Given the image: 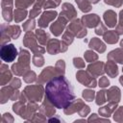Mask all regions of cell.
Instances as JSON below:
<instances>
[{
  "instance_id": "obj_1",
  "label": "cell",
  "mask_w": 123,
  "mask_h": 123,
  "mask_svg": "<svg viewBox=\"0 0 123 123\" xmlns=\"http://www.w3.org/2000/svg\"><path fill=\"white\" fill-rule=\"evenodd\" d=\"M45 95V98L58 109L67 108L75 98L71 84L62 75L51 79L47 83Z\"/></svg>"
},
{
  "instance_id": "obj_2",
  "label": "cell",
  "mask_w": 123,
  "mask_h": 123,
  "mask_svg": "<svg viewBox=\"0 0 123 123\" xmlns=\"http://www.w3.org/2000/svg\"><path fill=\"white\" fill-rule=\"evenodd\" d=\"M0 54H1V59L4 62H12L15 59V57L17 56V51L13 44H8L2 46Z\"/></svg>"
},
{
  "instance_id": "obj_3",
  "label": "cell",
  "mask_w": 123,
  "mask_h": 123,
  "mask_svg": "<svg viewBox=\"0 0 123 123\" xmlns=\"http://www.w3.org/2000/svg\"><path fill=\"white\" fill-rule=\"evenodd\" d=\"M68 30L79 37H83L86 35V28H84V24L78 19L71 22V24L68 27Z\"/></svg>"
},
{
  "instance_id": "obj_4",
  "label": "cell",
  "mask_w": 123,
  "mask_h": 123,
  "mask_svg": "<svg viewBox=\"0 0 123 123\" xmlns=\"http://www.w3.org/2000/svg\"><path fill=\"white\" fill-rule=\"evenodd\" d=\"M77 79L80 83H82L83 85L86 86H90V87H94L96 86V81L94 78H92L91 76H89L86 72L80 70L77 73Z\"/></svg>"
},
{
  "instance_id": "obj_5",
  "label": "cell",
  "mask_w": 123,
  "mask_h": 123,
  "mask_svg": "<svg viewBox=\"0 0 123 123\" xmlns=\"http://www.w3.org/2000/svg\"><path fill=\"white\" fill-rule=\"evenodd\" d=\"M66 21H67V19H66L64 16L60 15V17L58 18V20H57L56 22H54V23L51 25V27H50L51 32H52L55 36H60V35L62 34V30H63L65 24H66Z\"/></svg>"
},
{
  "instance_id": "obj_6",
  "label": "cell",
  "mask_w": 123,
  "mask_h": 123,
  "mask_svg": "<svg viewBox=\"0 0 123 123\" xmlns=\"http://www.w3.org/2000/svg\"><path fill=\"white\" fill-rule=\"evenodd\" d=\"M55 73L61 74L60 71L57 69V67L54 68V67L49 66V67L45 68V69L42 71V73L40 74V76H39V78H38V80H37V83H38V82H39V83H44V82L48 81L49 79H51V78L54 77V74H55Z\"/></svg>"
},
{
  "instance_id": "obj_7",
  "label": "cell",
  "mask_w": 123,
  "mask_h": 123,
  "mask_svg": "<svg viewBox=\"0 0 123 123\" xmlns=\"http://www.w3.org/2000/svg\"><path fill=\"white\" fill-rule=\"evenodd\" d=\"M57 16V12L55 11H48L45 12L44 13H42L39 21H38V25L42 28H45L48 26V23L50 21H52L55 17Z\"/></svg>"
},
{
  "instance_id": "obj_8",
  "label": "cell",
  "mask_w": 123,
  "mask_h": 123,
  "mask_svg": "<svg viewBox=\"0 0 123 123\" xmlns=\"http://www.w3.org/2000/svg\"><path fill=\"white\" fill-rule=\"evenodd\" d=\"M82 21H83V24L86 25L87 27H95L96 25H98L101 21H100V18L97 14H87V15H85L83 16L82 18Z\"/></svg>"
},
{
  "instance_id": "obj_9",
  "label": "cell",
  "mask_w": 123,
  "mask_h": 123,
  "mask_svg": "<svg viewBox=\"0 0 123 123\" xmlns=\"http://www.w3.org/2000/svg\"><path fill=\"white\" fill-rule=\"evenodd\" d=\"M61 15L64 16L68 20V19H72L76 15V12L71 4L65 3L62 5V12H61Z\"/></svg>"
},
{
  "instance_id": "obj_10",
  "label": "cell",
  "mask_w": 123,
  "mask_h": 123,
  "mask_svg": "<svg viewBox=\"0 0 123 123\" xmlns=\"http://www.w3.org/2000/svg\"><path fill=\"white\" fill-rule=\"evenodd\" d=\"M103 67H104V63L101 62H94L92 64H89L88 67H87V70L93 76H98V75L104 73V68Z\"/></svg>"
},
{
  "instance_id": "obj_11",
  "label": "cell",
  "mask_w": 123,
  "mask_h": 123,
  "mask_svg": "<svg viewBox=\"0 0 123 123\" xmlns=\"http://www.w3.org/2000/svg\"><path fill=\"white\" fill-rule=\"evenodd\" d=\"M107 97L108 100L112 102V103H117L119 102L120 99V90L118 87L116 86H112L109 89V91H107Z\"/></svg>"
},
{
  "instance_id": "obj_12",
  "label": "cell",
  "mask_w": 123,
  "mask_h": 123,
  "mask_svg": "<svg viewBox=\"0 0 123 123\" xmlns=\"http://www.w3.org/2000/svg\"><path fill=\"white\" fill-rule=\"evenodd\" d=\"M104 19H105V22L106 24L109 26V27H114L115 24H116V13L110 10V11H107L105 13H104Z\"/></svg>"
},
{
  "instance_id": "obj_13",
  "label": "cell",
  "mask_w": 123,
  "mask_h": 123,
  "mask_svg": "<svg viewBox=\"0 0 123 123\" xmlns=\"http://www.w3.org/2000/svg\"><path fill=\"white\" fill-rule=\"evenodd\" d=\"M24 43L25 45H27L28 47H30L35 53H36V49H38V46H37V42H36V39H35V37L32 33H28L25 37V39H24ZM38 50H44L43 48H39Z\"/></svg>"
},
{
  "instance_id": "obj_14",
  "label": "cell",
  "mask_w": 123,
  "mask_h": 123,
  "mask_svg": "<svg viewBox=\"0 0 123 123\" xmlns=\"http://www.w3.org/2000/svg\"><path fill=\"white\" fill-rule=\"evenodd\" d=\"M108 59L111 60V61H115L120 63H123V51L120 49L113 50L108 55Z\"/></svg>"
},
{
  "instance_id": "obj_15",
  "label": "cell",
  "mask_w": 123,
  "mask_h": 123,
  "mask_svg": "<svg viewBox=\"0 0 123 123\" xmlns=\"http://www.w3.org/2000/svg\"><path fill=\"white\" fill-rule=\"evenodd\" d=\"M89 47H90V48H93V49H95V50H97L98 52H104L105 49H106L105 44H104L99 38H97V37H94V38H92V39L90 40V42H89Z\"/></svg>"
},
{
  "instance_id": "obj_16",
  "label": "cell",
  "mask_w": 123,
  "mask_h": 123,
  "mask_svg": "<svg viewBox=\"0 0 123 123\" xmlns=\"http://www.w3.org/2000/svg\"><path fill=\"white\" fill-rule=\"evenodd\" d=\"M60 46V41L58 39H52L49 41L48 46H47V51L50 54H57L58 52L61 51Z\"/></svg>"
},
{
  "instance_id": "obj_17",
  "label": "cell",
  "mask_w": 123,
  "mask_h": 123,
  "mask_svg": "<svg viewBox=\"0 0 123 123\" xmlns=\"http://www.w3.org/2000/svg\"><path fill=\"white\" fill-rule=\"evenodd\" d=\"M104 39L109 43H115L118 40V34L115 31H108L104 34Z\"/></svg>"
},
{
  "instance_id": "obj_18",
  "label": "cell",
  "mask_w": 123,
  "mask_h": 123,
  "mask_svg": "<svg viewBox=\"0 0 123 123\" xmlns=\"http://www.w3.org/2000/svg\"><path fill=\"white\" fill-rule=\"evenodd\" d=\"M107 73L111 76V77H115L118 74V70H117V66L116 64L113 62V61H109L107 63Z\"/></svg>"
},
{
  "instance_id": "obj_19",
  "label": "cell",
  "mask_w": 123,
  "mask_h": 123,
  "mask_svg": "<svg viewBox=\"0 0 123 123\" xmlns=\"http://www.w3.org/2000/svg\"><path fill=\"white\" fill-rule=\"evenodd\" d=\"M75 1H76V3L79 5V8H80V10H81L82 12H86L90 11L91 6H90V3H89L87 0H75Z\"/></svg>"
},
{
  "instance_id": "obj_20",
  "label": "cell",
  "mask_w": 123,
  "mask_h": 123,
  "mask_svg": "<svg viewBox=\"0 0 123 123\" xmlns=\"http://www.w3.org/2000/svg\"><path fill=\"white\" fill-rule=\"evenodd\" d=\"M37 39L41 44H46V41L49 38L48 34H46L43 30H37Z\"/></svg>"
},
{
  "instance_id": "obj_21",
  "label": "cell",
  "mask_w": 123,
  "mask_h": 123,
  "mask_svg": "<svg viewBox=\"0 0 123 123\" xmlns=\"http://www.w3.org/2000/svg\"><path fill=\"white\" fill-rule=\"evenodd\" d=\"M114 105H116L115 103H112V104H110L109 106H106V107H103L102 109H100L99 110V113H101L103 116H110L109 114L115 109V108H112V109H111V107H113Z\"/></svg>"
},
{
  "instance_id": "obj_22",
  "label": "cell",
  "mask_w": 123,
  "mask_h": 123,
  "mask_svg": "<svg viewBox=\"0 0 123 123\" xmlns=\"http://www.w3.org/2000/svg\"><path fill=\"white\" fill-rule=\"evenodd\" d=\"M106 94H107V91H105V90H101L98 92V94L96 96V104L97 105H102L107 101Z\"/></svg>"
},
{
  "instance_id": "obj_23",
  "label": "cell",
  "mask_w": 123,
  "mask_h": 123,
  "mask_svg": "<svg viewBox=\"0 0 123 123\" xmlns=\"http://www.w3.org/2000/svg\"><path fill=\"white\" fill-rule=\"evenodd\" d=\"M33 62L37 66H41L43 64V62H44V60H43V58H42V56L40 54H36L34 56V58H33Z\"/></svg>"
},
{
  "instance_id": "obj_24",
  "label": "cell",
  "mask_w": 123,
  "mask_h": 123,
  "mask_svg": "<svg viewBox=\"0 0 123 123\" xmlns=\"http://www.w3.org/2000/svg\"><path fill=\"white\" fill-rule=\"evenodd\" d=\"M15 14L17 15H14V18L16 21H20L22 19H24L26 17V14H27V12L25 10H17L15 12Z\"/></svg>"
},
{
  "instance_id": "obj_25",
  "label": "cell",
  "mask_w": 123,
  "mask_h": 123,
  "mask_svg": "<svg viewBox=\"0 0 123 123\" xmlns=\"http://www.w3.org/2000/svg\"><path fill=\"white\" fill-rule=\"evenodd\" d=\"M83 96H84V98H85L86 101H92L93 98H94V91L89 90V89L84 90V91H83Z\"/></svg>"
},
{
  "instance_id": "obj_26",
  "label": "cell",
  "mask_w": 123,
  "mask_h": 123,
  "mask_svg": "<svg viewBox=\"0 0 123 123\" xmlns=\"http://www.w3.org/2000/svg\"><path fill=\"white\" fill-rule=\"evenodd\" d=\"M85 59L87 62H93L94 60H97V55L92 51H86L85 54Z\"/></svg>"
},
{
  "instance_id": "obj_27",
  "label": "cell",
  "mask_w": 123,
  "mask_h": 123,
  "mask_svg": "<svg viewBox=\"0 0 123 123\" xmlns=\"http://www.w3.org/2000/svg\"><path fill=\"white\" fill-rule=\"evenodd\" d=\"M61 0H48L45 4H44V9H50V8H54L56 6H58L60 4Z\"/></svg>"
},
{
  "instance_id": "obj_28",
  "label": "cell",
  "mask_w": 123,
  "mask_h": 123,
  "mask_svg": "<svg viewBox=\"0 0 123 123\" xmlns=\"http://www.w3.org/2000/svg\"><path fill=\"white\" fill-rule=\"evenodd\" d=\"M116 33L118 35L123 34V11L120 12V20H119V24L116 27Z\"/></svg>"
},
{
  "instance_id": "obj_29",
  "label": "cell",
  "mask_w": 123,
  "mask_h": 123,
  "mask_svg": "<svg viewBox=\"0 0 123 123\" xmlns=\"http://www.w3.org/2000/svg\"><path fill=\"white\" fill-rule=\"evenodd\" d=\"M72 41H73V35L69 30H67V32L63 36V42H66V44H69Z\"/></svg>"
},
{
  "instance_id": "obj_30",
  "label": "cell",
  "mask_w": 123,
  "mask_h": 123,
  "mask_svg": "<svg viewBox=\"0 0 123 123\" xmlns=\"http://www.w3.org/2000/svg\"><path fill=\"white\" fill-rule=\"evenodd\" d=\"M33 2H34V0H17L16 1V5L17 6H21L23 8H26L27 6H30Z\"/></svg>"
},
{
  "instance_id": "obj_31",
  "label": "cell",
  "mask_w": 123,
  "mask_h": 123,
  "mask_svg": "<svg viewBox=\"0 0 123 123\" xmlns=\"http://www.w3.org/2000/svg\"><path fill=\"white\" fill-rule=\"evenodd\" d=\"M73 62H74V65L77 68H83L85 66V62H84V61L81 58H75L73 60Z\"/></svg>"
},
{
  "instance_id": "obj_32",
  "label": "cell",
  "mask_w": 123,
  "mask_h": 123,
  "mask_svg": "<svg viewBox=\"0 0 123 123\" xmlns=\"http://www.w3.org/2000/svg\"><path fill=\"white\" fill-rule=\"evenodd\" d=\"M25 76H26V77H29V78H25V81H26L27 83L33 82V81H35V79H36V74H35V72H33V71H29L28 74L25 75Z\"/></svg>"
},
{
  "instance_id": "obj_33",
  "label": "cell",
  "mask_w": 123,
  "mask_h": 123,
  "mask_svg": "<svg viewBox=\"0 0 123 123\" xmlns=\"http://www.w3.org/2000/svg\"><path fill=\"white\" fill-rule=\"evenodd\" d=\"M105 3L115 6V7H120L122 4V0H105Z\"/></svg>"
},
{
  "instance_id": "obj_34",
  "label": "cell",
  "mask_w": 123,
  "mask_h": 123,
  "mask_svg": "<svg viewBox=\"0 0 123 123\" xmlns=\"http://www.w3.org/2000/svg\"><path fill=\"white\" fill-rule=\"evenodd\" d=\"M105 31H106V27L100 22V23H99V27L95 29V33H96L97 35H104V34H105Z\"/></svg>"
},
{
  "instance_id": "obj_35",
  "label": "cell",
  "mask_w": 123,
  "mask_h": 123,
  "mask_svg": "<svg viewBox=\"0 0 123 123\" xmlns=\"http://www.w3.org/2000/svg\"><path fill=\"white\" fill-rule=\"evenodd\" d=\"M110 84L109 80L106 78V77H102L100 80H99V86H102V87H105V86H108Z\"/></svg>"
},
{
  "instance_id": "obj_36",
  "label": "cell",
  "mask_w": 123,
  "mask_h": 123,
  "mask_svg": "<svg viewBox=\"0 0 123 123\" xmlns=\"http://www.w3.org/2000/svg\"><path fill=\"white\" fill-rule=\"evenodd\" d=\"M35 27V21L32 19H30V20H28L26 23H25V25H24V28L25 29H27V30H30V29H33Z\"/></svg>"
},
{
  "instance_id": "obj_37",
  "label": "cell",
  "mask_w": 123,
  "mask_h": 123,
  "mask_svg": "<svg viewBox=\"0 0 123 123\" xmlns=\"http://www.w3.org/2000/svg\"><path fill=\"white\" fill-rule=\"evenodd\" d=\"M119 81H120V83H121V84L123 85V76H122V77L120 78V80H119Z\"/></svg>"
},
{
  "instance_id": "obj_38",
  "label": "cell",
  "mask_w": 123,
  "mask_h": 123,
  "mask_svg": "<svg viewBox=\"0 0 123 123\" xmlns=\"http://www.w3.org/2000/svg\"><path fill=\"white\" fill-rule=\"evenodd\" d=\"M90 1H91L92 3H97V2L99 1V0H90Z\"/></svg>"
},
{
  "instance_id": "obj_39",
  "label": "cell",
  "mask_w": 123,
  "mask_h": 123,
  "mask_svg": "<svg viewBox=\"0 0 123 123\" xmlns=\"http://www.w3.org/2000/svg\"><path fill=\"white\" fill-rule=\"evenodd\" d=\"M120 46H121V47H122V48H123V39H122V41H121V42H120Z\"/></svg>"
}]
</instances>
